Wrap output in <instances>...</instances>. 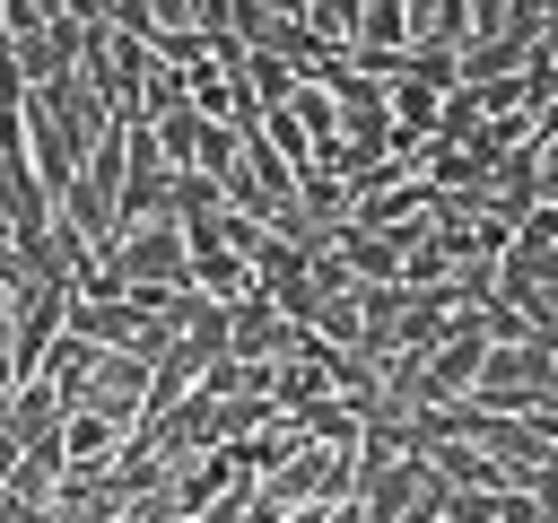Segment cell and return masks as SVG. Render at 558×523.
I'll list each match as a JSON object with an SVG mask.
<instances>
[{
	"label": "cell",
	"mask_w": 558,
	"mask_h": 523,
	"mask_svg": "<svg viewBox=\"0 0 558 523\" xmlns=\"http://www.w3.org/2000/svg\"><path fill=\"white\" fill-rule=\"evenodd\" d=\"M105 270L122 279V296H131V288H192L183 227H174V218H166V227H131V235H122V253H113Z\"/></svg>",
	"instance_id": "obj_1"
},
{
	"label": "cell",
	"mask_w": 558,
	"mask_h": 523,
	"mask_svg": "<svg viewBox=\"0 0 558 523\" xmlns=\"http://www.w3.org/2000/svg\"><path fill=\"white\" fill-rule=\"evenodd\" d=\"M61 331H70V296H52V288L17 296V305H9V357H0V366H9V384H35Z\"/></svg>",
	"instance_id": "obj_2"
},
{
	"label": "cell",
	"mask_w": 558,
	"mask_h": 523,
	"mask_svg": "<svg viewBox=\"0 0 558 523\" xmlns=\"http://www.w3.org/2000/svg\"><path fill=\"white\" fill-rule=\"evenodd\" d=\"M349 52H410V0H357V44Z\"/></svg>",
	"instance_id": "obj_3"
},
{
	"label": "cell",
	"mask_w": 558,
	"mask_h": 523,
	"mask_svg": "<svg viewBox=\"0 0 558 523\" xmlns=\"http://www.w3.org/2000/svg\"><path fill=\"white\" fill-rule=\"evenodd\" d=\"M227 200H218V183L209 174H174V227H201V218H218Z\"/></svg>",
	"instance_id": "obj_4"
},
{
	"label": "cell",
	"mask_w": 558,
	"mask_h": 523,
	"mask_svg": "<svg viewBox=\"0 0 558 523\" xmlns=\"http://www.w3.org/2000/svg\"><path fill=\"white\" fill-rule=\"evenodd\" d=\"M497 523H549V514H541L532 488H506V497H497Z\"/></svg>",
	"instance_id": "obj_5"
},
{
	"label": "cell",
	"mask_w": 558,
	"mask_h": 523,
	"mask_svg": "<svg viewBox=\"0 0 558 523\" xmlns=\"http://www.w3.org/2000/svg\"><path fill=\"white\" fill-rule=\"evenodd\" d=\"M17 462H26V445H17L9 427H0V479H17Z\"/></svg>",
	"instance_id": "obj_6"
},
{
	"label": "cell",
	"mask_w": 558,
	"mask_h": 523,
	"mask_svg": "<svg viewBox=\"0 0 558 523\" xmlns=\"http://www.w3.org/2000/svg\"><path fill=\"white\" fill-rule=\"evenodd\" d=\"M541 61L558 70V9H541Z\"/></svg>",
	"instance_id": "obj_7"
},
{
	"label": "cell",
	"mask_w": 558,
	"mask_h": 523,
	"mask_svg": "<svg viewBox=\"0 0 558 523\" xmlns=\"http://www.w3.org/2000/svg\"><path fill=\"white\" fill-rule=\"evenodd\" d=\"M9 401H17V384H9V366H0V418H9Z\"/></svg>",
	"instance_id": "obj_8"
},
{
	"label": "cell",
	"mask_w": 558,
	"mask_h": 523,
	"mask_svg": "<svg viewBox=\"0 0 558 523\" xmlns=\"http://www.w3.org/2000/svg\"><path fill=\"white\" fill-rule=\"evenodd\" d=\"M549 410H558V401H549Z\"/></svg>",
	"instance_id": "obj_9"
}]
</instances>
